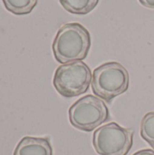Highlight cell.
<instances>
[{"mask_svg":"<svg viewBox=\"0 0 154 155\" xmlns=\"http://www.w3.org/2000/svg\"><path fill=\"white\" fill-rule=\"evenodd\" d=\"M134 131L112 122L95 130L93 145L99 155H127L133 145Z\"/></svg>","mask_w":154,"mask_h":155,"instance_id":"5","label":"cell"},{"mask_svg":"<svg viewBox=\"0 0 154 155\" xmlns=\"http://www.w3.org/2000/svg\"><path fill=\"white\" fill-rule=\"evenodd\" d=\"M130 77L127 69L117 62L101 64L93 73V93L104 102L111 103L129 88Z\"/></svg>","mask_w":154,"mask_h":155,"instance_id":"2","label":"cell"},{"mask_svg":"<svg viewBox=\"0 0 154 155\" xmlns=\"http://www.w3.org/2000/svg\"><path fill=\"white\" fill-rule=\"evenodd\" d=\"M14 155H53V147L47 137L25 136L17 143Z\"/></svg>","mask_w":154,"mask_h":155,"instance_id":"6","label":"cell"},{"mask_svg":"<svg viewBox=\"0 0 154 155\" xmlns=\"http://www.w3.org/2000/svg\"><path fill=\"white\" fill-rule=\"evenodd\" d=\"M133 155H154V150L152 149H143L141 151L136 152Z\"/></svg>","mask_w":154,"mask_h":155,"instance_id":"11","label":"cell"},{"mask_svg":"<svg viewBox=\"0 0 154 155\" xmlns=\"http://www.w3.org/2000/svg\"><path fill=\"white\" fill-rule=\"evenodd\" d=\"M5 9L14 15H23L32 12L38 0H2Z\"/></svg>","mask_w":154,"mask_h":155,"instance_id":"8","label":"cell"},{"mask_svg":"<svg viewBox=\"0 0 154 155\" xmlns=\"http://www.w3.org/2000/svg\"><path fill=\"white\" fill-rule=\"evenodd\" d=\"M59 2L71 14L87 15L97 6L99 0H59Z\"/></svg>","mask_w":154,"mask_h":155,"instance_id":"7","label":"cell"},{"mask_svg":"<svg viewBox=\"0 0 154 155\" xmlns=\"http://www.w3.org/2000/svg\"><path fill=\"white\" fill-rule=\"evenodd\" d=\"M139 2L147 8L154 9V0H139Z\"/></svg>","mask_w":154,"mask_h":155,"instance_id":"10","label":"cell"},{"mask_svg":"<svg viewBox=\"0 0 154 155\" xmlns=\"http://www.w3.org/2000/svg\"><path fill=\"white\" fill-rule=\"evenodd\" d=\"M141 136L154 150V112L143 116L141 122Z\"/></svg>","mask_w":154,"mask_h":155,"instance_id":"9","label":"cell"},{"mask_svg":"<svg viewBox=\"0 0 154 155\" xmlns=\"http://www.w3.org/2000/svg\"><path fill=\"white\" fill-rule=\"evenodd\" d=\"M68 114L72 126L88 133L94 131L111 118L104 101L92 94L77 100L69 108Z\"/></svg>","mask_w":154,"mask_h":155,"instance_id":"4","label":"cell"},{"mask_svg":"<svg viewBox=\"0 0 154 155\" xmlns=\"http://www.w3.org/2000/svg\"><path fill=\"white\" fill-rule=\"evenodd\" d=\"M90 48V33L79 23L64 25L53 42L54 58L62 64L83 61L87 57Z\"/></svg>","mask_w":154,"mask_h":155,"instance_id":"1","label":"cell"},{"mask_svg":"<svg viewBox=\"0 0 154 155\" xmlns=\"http://www.w3.org/2000/svg\"><path fill=\"white\" fill-rule=\"evenodd\" d=\"M90 67L83 61L64 64L55 70L53 84L59 94L72 98L85 94L92 84Z\"/></svg>","mask_w":154,"mask_h":155,"instance_id":"3","label":"cell"}]
</instances>
